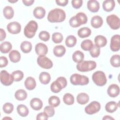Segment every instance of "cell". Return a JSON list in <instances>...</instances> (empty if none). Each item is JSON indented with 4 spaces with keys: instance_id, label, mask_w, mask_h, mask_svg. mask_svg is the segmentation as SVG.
I'll use <instances>...</instances> for the list:
<instances>
[{
    "instance_id": "cell-6",
    "label": "cell",
    "mask_w": 120,
    "mask_h": 120,
    "mask_svg": "<svg viewBox=\"0 0 120 120\" xmlns=\"http://www.w3.org/2000/svg\"><path fill=\"white\" fill-rule=\"evenodd\" d=\"M92 78L94 82L98 86H103L107 82L105 75L104 72L101 71H98L94 72L92 75Z\"/></svg>"
},
{
    "instance_id": "cell-50",
    "label": "cell",
    "mask_w": 120,
    "mask_h": 120,
    "mask_svg": "<svg viewBox=\"0 0 120 120\" xmlns=\"http://www.w3.org/2000/svg\"><path fill=\"white\" fill-rule=\"evenodd\" d=\"M55 2L58 5L60 6H65L68 4V0H56Z\"/></svg>"
},
{
    "instance_id": "cell-52",
    "label": "cell",
    "mask_w": 120,
    "mask_h": 120,
    "mask_svg": "<svg viewBox=\"0 0 120 120\" xmlns=\"http://www.w3.org/2000/svg\"><path fill=\"white\" fill-rule=\"evenodd\" d=\"M22 1L25 6H30L33 4L34 2V0H22Z\"/></svg>"
},
{
    "instance_id": "cell-42",
    "label": "cell",
    "mask_w": 120,
    "mask_h": 120,
    "mask_svg": "<svg viewBox=\"0 0 120 120\" xmlns=\"http://www.w3.org/2000/svg\"><path fill=\"white\" fill-rule=\"evenodd\" d=\"M52 41L56 44L61 43L63 39V35L60 32H55L52 35Z\"/></svg>"
},
{
    "instance_id": "cell-1",
    "label": "cell",
    "mask_w": 120,
    "mask_h": 120,
    "mask_svg": "<svg viewBox=\"0 0 120 120\" xmlns=\"http://www.w3.org/2000/svg\"><path fill=\"white\" fill-rule=\"evenodd\" d=\"M66 18L64 11L60 8L51 10L48 13L47 20L51 22H60L64 21Z\"/></svg>"
},
{
    "instance_id": "cell-48",
    "label": "cell",
    "mask_w": 120,
    "mask_h": 120,
    "mask_svg": "<svg viewBox=\"0 0 120 120\" xmlns=\"http://www.w3.org/2000/svg\"><path fill=\"white\" fill-rule=\"evenodd\" d=\"M0 67L1 68L6 67L8 63V60L5 56H1L0 58Z\"/></svg>"
},
{
    "instance_id": "cell-47",
    "label": "cell",
    "mask_w": 120,
    "mask_h": 120,
    "mask_svg": "<svg viewBox=\"0 0 120 120\" xmlns=\"http://www.w3.org/2000/svg\"><path fill=\"white\" fill-rule=\"evenodd\" d=\"M56 80L58 81L60 83V84L62 86L63 89L66 87V86L67 85V81L65 77H62V76H60V77H59L58 78H57Z\"/></svg>"
},
{
    "instance_id": "cell-49",
    "label": "cell",
    "mask_w": 120,
    "mask_h": 120,
    "mask_svg": "<svg viewBox=\"0 0 120 120\" xmlns=\"http://www.w3.org/2000/svg\"><path fill=\"white\" fill-rule=\"evenodd\" d=\"M48 118V116L44 112H42L41 113H38L37 115V118L36 119L37 120H47Z\"/></svg>"
},
{
    "instance_id": "cell-15",
    "label": "cell",
    "mask_w": 120,
    "mask_h": 120,
    "mask_svg": "<svg viewBox=\"0 0 120 120\" xmlns=\"http://www.w3.org/2000/svg\"><path fill=\"white\" fill-rule=\"evenodd\" d=\"M100 8L99 3L96 0H90L87 2V8L91 12H97Z\"/></svg>"
},
{
    "instance_id": "cell-20",
    "label": "cell",
    "mask_w": 120,
    "mask_h": 120,
    "mask_svg": "<svg viewBox=\"0 0 120 120\" xmlns=\"http://www.w3.org/2000/svg\"><path fill=\"white\" fill-rule=\"evenodd\" d=\"M34 16L38 19H42L44 17L45 14V9L42 7H37L33 10Z\"/></svg>"
},
{
    "instance_id": "cell-45",
    "label": "cell",
    "mask_w": 120,
    "mask_h": 120,
    "mask_svg": "<svg viewBox=\"0 0 120 120\" xmlns=\"http://www.w3.org/2000/svg\"><path fill=\"white\" fill-rule=\"evenodd\" d=\"M39 38L44 41H48L50 38V34L46 31H41L38 35Z\"/></svg>"
},
{
    "instance_id": "cell-18",
    "label": "cell",
    "mask_w": 120,
    "mask_h": 120,
    "mask_svg": "<svg viewBox=\"0 0 120 120\" xmlns=\"http://www.w3.org/2000/svg\"><path fill=\"white\" fill-rule=\"evenodd\" d=\"M115 6V1L113 0H106L103 3V8L106 12H111L114 8Z\"/></svg>"
},
{
    "instance_id": "cell-9",
    "label": "cell",
    "mask_w": 120,
    "mask_h": 120,
    "mask_svg": "<svg viewBox=\"0 0 120 120\" xmlns=\"http://www.w3.org/2000/svg\"><path fill=\"white\" fill-rule=\"evenodd\" d=\"M0 82L5 86L10 85L14 81L12 74H9L6 70H3L0 72Z\"/></svg>"
},
{
    "instance_id": "cell-34",
    "label": "cell",
    "mask_w": 120,
    "mask_h": 120,
    "mask_svg": "<svg viewBox=\"0 0 120 120\" xmlns=\"http://www.w3.org/2000/svg\"><path fill=\"white\" fill-rule=\"evenodd\" d=\"M77 42L76 38L73 35H69L66 39V45L68 47H72L74 46Z\"/></svg>"
},
{
    "instance_id": "cell-10",
    "label": "cell",
    "mask_w": 120,
    "mask_h": 120,
    "mask_svg": "<svg viewBox=\"0 0 120 120\" xmlns=\"http://www.w3.org/2000/svg\"><path fill=\"white\" fill-rule=\"evenodd\" d=\"M100 104L98 101H92L85 108V112L88 114H93L98 112L100 109Z\"/></svg>"
},
{
    "instance_id": "cell-21",
    "label": "cell",
    "mask_w": 120,
    "mask_h": 120,
    "mask_svg": "<svg viewBox=\"0 0 120 120\" xmlns=\"http://www.w3.org/2000/svg\"><path fill=\"white\" fill-rule=\"evenodd\" d=\"M53 52L55 56L58 57H60L65 54L66 48L62 45H56L54 47Z\"/></svg>"
},
{
    "instance_id": "cell-44",
    "label": "cell",
    "mask_w": 120,
    "mask_h": 120,
    "mask_svg": "<svg viewBox=\"0 0 120 120\" xmlns=\"http://www.w3.org/2000/svg\"><path fill=\"white\" fill-rule=\"evenodd\" d=\"M44 112L48 117H52L55 113V111L53 107L51 105L45 106L44 109Z\"/></svg>"
},
{
    "instance_id": "cell-17",
    "label": "cell",
    "mask_w": 120,
    "mask_h": 120,
    "mask_svg": "<svg viewBox=\"0 0 120 120\" xmlns=\"http://www.w3.org/2000/svg\"><path fill=\"white\" fill-rule=\"evenodd\" d=\"M24 85L26 88L30 90L34 89L36 86L35 80L32 77H28L24 82Z\"/></svg>"
},
{
    "instance_id": "cell-30",
    "label": "cell",
    "mask_w": 120,
    "mask_h": 120,
    "mask_svg": "<svg viewBox=\"0 0 120 120\" xmlns=\"http://www.w3.org/2000/svg\"><path fill=\"white\" fill-rule=\"evenodd\" d=\"M84 57V54L80 51H76L72 55V59L74 61L77 63H79L83 60Z\"/></svg>"
},
{
    "instance_id": "cell-7",
    "label": "cell",
    "mask_w": 120,
    "mask_h": 120,
    "mask_svg": "<svg viewBox=\"0 0 120 120\" xmlns=\"http://www.w3.org/2000/svg\"><path fill=\"white\" fill-rule=\"evenodd\" d=\"M106 22L110 27L113 30H117L120 26V20L119 17L115 15H111L106 18Z\"/></svg>"
},
{
    "instance_id": "cell-12",
    "label": "cell",
    "mask_w": 120,
    "mask_h": 120,
    "mask_svg": "<svg viewBox=\"0 0 120 120\" xmlns=\"http://www.w3.org/2000/svg\"><path fill=\"white\" fill-rule=\"evenodd\" d=\"M120 36L115 35L111 39L110 49L113 52H117L120 50Z\"/></svg>"
},
{
    "instance_id": "cell-23",
    "label": "cell",
    "mask_w": 120,
    "mask_h": 120,
    "mask_svg": "<svg viewBox=\"0 0 120 120\" xmlns=\"http://www.w3.org/2000/svg\"><path fill=\"white\" fill-rule=\"evenodd\" d=\"M119 104L114 101H110L106 103L105 106V110L109 112L112 113L118 109Z\"/></svg>"
},
{
    "instance_id": "cell-11",
    "label": "cell",
    "mask_w": 120,
    "mask_h": 120,
    "mask_svg": "<svg viewBox=\"0 0 120 120\" xmlns=\"http://www.w3.org/2000/svg\"><path fill=\"white\" fill-rule=\"evenodd\" d=\"M8 31L12 34H16L20 32L21 30V24L17 22L9 23L7 27Z\"/></svg>"
},
{
    "instance_id": "cell-27",
    "label": "cell",
    "mask_w": 120,
    "mask_h": 120,
    "mask_svg": "<svg viewBox=\"0 0 120 120\" xmlns=\"http://www.w3.org/2000/svg\"><path fill=\"white\" fill-rule=\"evenodd\" d=\"M40 82L44 84H47L51 81V76L50 74L46 72H41L39 76Z\"/></svg>"
},
{
    "instance_id": "cell-36",
    "label": "cell",
    "mask_w": 120,
    "mask_h": 120,
    "mask_svg": "<svg viewBox=\"0 0 120 120\" xmlns=\"http://www.w3.org/2000/svg\"><path fill=\"white\" fill-rule=\"evenodd\" d=\"M93 45V43L91 40L86 39L83 40L81 44V48L84 51H90Z\"/></svg>"
},
{
    "instance_id": "cell-54",
    "label": "cell",
    "mask_w": 120,
    "mask_h": 120,
    "mask_svg": "<svg viewBox=\"0 0 120 120\" xmlns=\"http://www.w3.org/2000/svg\"><path fill=\"white\" fill-rule=\"evenodd\" d=\"M8 1L11 3H15V2H17V0H8Z\"/></svg>"
},
{
    "instance_id": "cell-53",
    "label": "cell",
    "mask_w": 120,
    "mask_h": 120,
    "mask_svg": "<svg viewBox=\"0 0 120 120\" xmlns=\"http://www.w3.org/2000/svg\"><path fill=\"white\" fill-rule=\"evenodd\" d=\"M103 120H114V118H113L111 116H108V115H106V116H105L103 119H102Z\"/></svg>"
},
{
    "instance_id": "cell-13",
    "label": "cell",
    "mask_w": 120,
    "mask_h": 120,
    "mask_svg": "<svg viewBox=\"0 0 120 120\" xmlns=\"http://www.w3.org/2000/svg\"><path fill=\"white\" fill-rule=\"evenodd\" d=\"M107 93L110 97L112 98L118 96L120 93L119 86L116 84H111L107 89Z\"/></svg>"
},
{
    "instance_id": "cell-40",
    "label": "cell",
    "mask_w": 120,
    "mask_h": 120,
    "mask_svg": "<svg viewBox=\"0 0 120 120\" xmlns=\"http://www.w3.org/2000/svg\"><path fill=\"white\" fill-rule=\"evenodd\" d=\"M100 47L96 45H93L92 48L90 50V54L91 56L93 58H97L100 55Z\"/></svg>"
},
{
    "instance_id": "cell-24",
    "label": "cell",
    "mask_w": 120,
    "mask_h": 120,
    "mask_svg": "<svg viewBox=\"0 0 120 120\" xmlns=\"http://www.w3.org/2000/svg\"><path fill=\"white\" fill-rule=\"evenodd\" d=\"M76 100L79 104L84 105L89 102V96L85 93H80L77 95Z\"/></svg>"
},
{
    "instance_id": "cell-16",
    "label": "cell",
    "mask_w": 120,
    "mask_h": 120,
    "mask_svg": "<svg viewBox=\"0 0 120 120\" xmlns=\"http://www.w3.org/2000/svg\"><path fill=\"white\" fill-rule=\"evenodd\" d=\"M30 105L33 110L38 111L43 107V103L39 98H33L30 101Z\"/></svg>"
},
{
    "instance_id": "cell-35",
    "label": "cell",
    "mask_w": 120,
    "mask_h": 120,
    "mask_svg": "<svg viewBox=\"0 0 120 120\" xmlns=\"http://www.w3.org/2000/svg\"><path fill=\"white\" fill-rule=\"evenodd\" d=\"M50 88L51 91L55 93H59L63 89L60 83L57 80L52 83Z\"/></svg>"
},
{
    "instance_id": "cell-39",
    "label": "cell",
    "mask_w": 120,
    "mask_h": 120,
    "mask_svg": "<svg viewBox=\"0 0 120 120\" xmlns=\"http://www.w3.org/2000/svg\"><path fill=\"white\" fill-rule=\"evenodd\" d=\"M63 100L66 105H71L74 103V97L70 93H66L63 96Z\"/></svg>"
},
{
    "instance_id": "cell-41",
    "label": "cell",
    "mask_w": 120,
    "mask_h": 120,
    "mask_svg": "<svg viewBox=\"0 0 120 120\" xmlns=\"http://www.w3.org/2000/svg\"><path fill=\"white\" fill-rule=\"evenodd\" d=\"M12 75L14 78V80L15 82H19L22 80L23 78V73L21 70H16L12 72Z\"/></svg>"
},
{
    "instance_id": "cell-46",
    "label": "cell",
    "mask_w": 120,
    "mask_h": 120,
    "mask_svg": "<svg viewBox=\"0 0 120 120\" xmlns=\"http://www.w3.org/2000/svg\"><path fill=\"white\" fill-rule=\"evenodd\" d=\"M82 0H73L71 1L73 7L76 9L79 8L82 6Z\"/></svg>"
},
{
    "instance_id": "cell-5",
    "label": "cell",
    "mask_w": 120,
    "mask_h": 120,
    "mask_svg": "<svg viewBox=\"0 0 120 120\" xmlns=\"http://www.w3.org/2000/svg\"><path fill=\"white\" fill-rule=\"evenodd\" d=\"M70 81L71 83L74 85H85L88 84L89 82L88 77L78 74H74L71 75Z\"/></svg>"
},
{
    "instance_id": "cell-4",
    "label": "cell",
    "mask_w": 120,
    "mask_h": 120,
    "mask_svg": "<svg viewBox=\"0 0 120 120\" xmlns=\"http://www.w3.org/2000/svg\"><path fill=\"white\" fill-rule=\"evenodd\" d=\"M97 66L95 61L92 60L82 61L78 63L76 65L77 69L80 72H88L94 69Z\"/></svg>"
},
{
    "instance_id": "cell-38",
    "label": "cell",
    "mask_w": 120,
    "mask_h": 120,
    "mask_svg": "<svg viewBox=\"0 0 120 120\" xmlns=\"http://www.w3.org/2000/svg\"><path fill=\"white\" fill-rule=\"evenodd\" d=\"M110 63L114 67H119L120 66V57L118 54L112 56L110 59Z\"/></svg>"
},
{
    "instance_id": "cell-19",
    "label": "cell",
    "mask_w": 120,
    "mask_h": 120,
    "mask_svg": "<svg viewBox=\"0 0 120 120\" xmlns=\"http://www.w3.org/2000/svg\"><path fill=\"white\" fill-rule=\"evenodd\" d=\"M91 26L95 28H100L103 23V20L102 18L98 15L94 16L90 21Z\"/></svg>"
},
{
    "instance_id": "cell-3",
    "label": "cell",
    "mask_w": 120,
    "mask_h": 120,
    "mask_svg": "<svg viewBox=\"0 0 120 120\" xmlns=\"http://www.w3.org/2000/svg\"><path fill=\"white\" fill-rule=\"evenodd\" d=\"M38 28L37 22L33 20L30 21L24 29V34L29 38H32L35 35Z\"/></svg>"
},
{
    "instance_id": "cell-26",
    "label": "cell",
    "mask_w": 120,
    "mask_h": 120,
    "mask_svg": "<svg viewBox=\"0 0 120 120\" xmlns=\"http://www.w3.org/2000/svg\"><path fill=\"white\" fill-rule=\"evenodd\" d=\"M91 31L88 27H82L77 32L78 36L81 38H85L90 36L91 34Z\"/></svg>"
},
{
    "instance_id": "cell-22",
    "label": "cell",
    "mask_w": 120,
    "mask_h": 120,
    "mask_svg": "<svg viewBox=\"0 0 120 120\" xmlns=\"http://www.w3.org/2000/svg\"><path fill=\"white\" fill-rule=\"evenodd\" d=\"M94 42L95 45L99 47H102L105 46L107 44V39L106 38L102 35L97 36L95 39Z\"/></svg>"
},
{
    "instance_id": "cell-32",
    "label": "cell",
    "mask_w": 120,
    "mask_h": 120,
    "mask_svg": "<svg viewBox=\"0 0 120 120\" xmlns=\"http://www.w3.org/2000/svg\"><path fill=\"white\" fill-rule=\"evenodd\" d=\"M15 97L17 100L19 101H22L27 98V94L25 90L20 89L15 92Z\"/></svg>"
},
{
    "instance_id": "cell-43",
    "label": "cell",
    "mask_w": 120,
    "mask_h": 120,
    "mask_svg": "<svg viewBox=\"0 0 120 120\" xmlns=\"http://www.w3.org/2000/svg\"><path fill=\"white\" fill-rule=\"evenodd\" d=\"M14 110V105L10 103H6L3 106V110L7 114L11 113Z\"/></svg>"
},
{
    "instance_id": "cell-37",
    "label": "cell",
    "mask_w": 120,
    "mask_h": 120,
    "mask_svg": "<svg viewBox=\"0 0 120 120\" xmlns=\"http://www.w3.org/2000/svg\"><path fill=\"white\" fill-rule=\"evenodd\" d=\"M49 104L53 107H56L59 105L60 104V99L59 98L55 96L50 97L48 99Z\"/></svg>"
},
{
    "instance_id": "cell-25",
    "label": "cell",
    "mask_w": 120,
    "mask_h": 120,
    "mask_svg": "<svg viewBox=\"0 0 120 120\" xmlns=\"http://www.w3.org/2000/svg\"><path fill=\"white\" fill-rule=\"evenodd\" d=\"M9 57L10 60L14 63H16L21 59V54L17 50H12L9 53Z\"/></svg>"
},
{
    "instance_id": "cell-29",
    "label": "cell",
    "mask_w": 120,
    "mask_h": 120,
    "mask_svg": "<svg viewBox=\"0 0 120 120\" xmlns=\"http://www.w3.org/2000/svg\"><path fill=\"white\" fill-rule=\"evenodd\" d=\"M4 16L7 19H11L14 15V11L10 6H6L3 10Z\"/></svg>"
},
{
    "instance_id": "cell-2",
    "label": "cell",
    "mask_w": 120,
    "mask_h": 120,
    "mask_svg": "<svg viewBox=\"0 0 120 120\" xmlns=\"http://www.w3.org/2000/svg\"><path fill=\"white\" fill-rule=\"evenodd\" d=\"M88 18L87 15L82 12L77 13L75 16H73L69 20L70 25L73 28H77L82 24L87 23Z\"/></svg>"
},
{
    "instance_id": "cell-33",
    "label": "cell",
    "mask_w": 120,
    "mask_h": 120,
    "mask_svg": "<svg viewBox=\"0 0 120 120\" xmlns=\"http://www.w3.org/2000/svg\"><path fill=\"white\" fill-rule=\"evenodd\" d=\"M12 47V45L9 42L5 41L1 44L0 46V50L2 53H7L11 50Z\"/></svg>"
},
{
    "instance_id": "cell-14",
    "label": "cell",
    "mask_w": 120,
    "mask_h": 120,
    "mask_svg": "<svg viewBox=\"0 0 120 120\" xmlns=\"http://www.w3.org/2000/svg\"><path fill=\"white\" fill-rule=\"evenodd\" d=\"M35 52L39 56L45 55L48 52V47L45 44L39 43L35 46Z\"/></svg>"
},
{
    "instance_id": "cell-31",
    "label": "cell",
    "mask_w": 120,
    "mask_h": 120,
    "mask_svg": "<svg viewBox=\"0 0 120 120\" xmlns=\"http://www.w3.org/2000/svg\"><path fill=\"white\" fill-rule=\"evenodd\" d=\"M20 48L23 52L28 53L30 52L32 49V44L30 42L24 41L21 43Z\"/></svg>"
},
{
    "instance_id": "cell-8",
    "label": "cell",
    "mask_w": 120,
    "mask_h": 120,
    "mask_svg": "<svg viewBox=\"0 0 120 120\" xmlns=\"http://www.w3.org/2000/svg\"><path fill=\"white\" fill-rule=\"evenodd\" d=\"M37 63L40 67L45 69H50L53 66L51 60L45 55L39 56L37 59Z\"/></svg>"
},
{
    "instance_id": "cell-51",
    "label": "cell",
    "mask_w": 120,
    "mask_h": 120,
    "mask_svg": "<svg viewBox=\"0 0 120 120\" xmlns=\"http://www.w3.org/2000/svg\"><path fill=\"white\" fill-rule=\"evenodd\" d=\"M0 41H2L3 40H4L6 37V32L4 30H3L2 29H0Z\"/></svg>"
},
{
    "instance_id": "cell-28",
    "label": "cell",
    "mask_w": 120,
    "mask_h": 120,
    "mask_svg": "<svg viewBox=\"0 0 120 120\" xmlns=\"http://www.w3.org/2000/svg\"><path fill=\"white\" fill-rule=\"evenodd\" d=\"M17 111L18 113L22 117L27 116L29 112L28 107L24 105H19L17 107Z\"/></svg>"
},
{
    "instance_id": "cell-55",
    "label": "cell",
    "mask_w": 120,
    "mask_h": 120,
    "mask_svg": "<svg viewBox=\"0 0 120 120\" xmlns=\"http://www.w3.org/2000/svg\"><path fill=\"white\" fill-rule=\"evenodd\" d=\"M7 119V118H3L2 120H4V119ZM8 119H12L11 118H8Z\"/></svg>"
}]
</instances>
